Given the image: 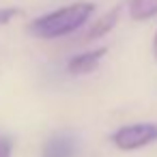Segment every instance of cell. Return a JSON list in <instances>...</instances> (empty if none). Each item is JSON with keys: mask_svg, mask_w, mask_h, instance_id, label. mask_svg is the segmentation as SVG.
<instances>
[{"mask_svg": "<svg viewBox=\"0 0 157 157\" xmlns=\"http://www.w3.org/2000/svg\"><path fill=\"white\" fill-rule=\"evenodd\" d=\"M93 11H95L93 2L69 5L65 9H58V11H52L43 17H37L30 24V33L41 37V39H58V37L71 35L73 30H78L80 26H84L88 22Z\"/></svg>", "mask_w": 157, "mask_h": 157, "instance_id": "cell-1", "label": "cell"}, {"mask_svg": "<svg viewBox=\"0 0 157 157\" xmlns=\"http://www.w3.org/2000/svg\"><path fill=\"white\" fill-rule=\"evenodd\" d=\"M157 140V125L155 123H131L112 133V142L121 151H136Z\"/></svg>", "mask_w": 157, "mask_h": 157, "instance_id": "cell-2", "label": "cell"}, {"mask_svg": "<svg viewBox=\"0 0 157 157\" xmlns=\"http://www.w3.org/2000/svg\"><path fill=\"white\" fill-rule=\"evenodd\" d=\"M43 157H78V140L71 133H56L43 144Z\"/></svg>", "mask_w": 157, "mask_h": 157, "instance_id": "cell-3", "label": "cell"}, {"mask_svg": "<svg viewBox=\"0 0 157 157\" xmlns=\"http://www.w3.org/2000/svg\"><path fill=\"white\" fill-rule=\"evenodd\" d=\"M105 52H108L105 48H97V50H93V52H84V54L73 56V58L67 63L69 73H73V75H86V73L95 71V69L99 67L101 58L105 56Z\"/></svg>", "mask_w": 157, "mask_h": 157, "instance_id": "cell-4", "label": "cell"}, {"mask_svg": "<svg viewBox=\"0 0 157 157\" xmlns=\"http://www.w3.org/2000/svg\"><path fill=\"white\" fill-rule=\"evenodd\" d=\"M121 5L118 7H114L112 11H108L105 15H101L97 22H93V26H90V30L86 33V39H99V37H103V35H108L114 26H116V22H118V17H121Z\"/></svg>", "mask_w": 157, "mask_h": 157, "instance_id": "cell-5", "label": "cell"}, {"mask_svg": "<svg viewBox=\"0 0 157 157\" xmlns=\"http://www.w3.org/2000/svg\"><path fill=\"white\" fill-rule=\"evenodd\" d=\"M157 15V0H129V17L136 22H146Z\"/></svg>", "mask_w": 157, "mask_h": 157, "instance_id": "cell-6", "label": "cell"}, {"mask_svg": "<svg viewBox=\"0 0 157 157\" xmlns=\"http://www.w3.org/2000/svg\"><path fill=\"white\" fill-rule=\"evenodd\" d=\"M20 15V9H15V7H9V9H0V26H5V24H9L13 17H17Z\"/></svg>", "mask_w": 157, "mask_h": 157, "instance_id": "cell-7", "label": "cell"}, {"mask_svg": "<svg viewBox=\"0 0 157 157\" xmlns=\"http://www.w3.org/2000/svg\"><path fill=\"white\" fill-rule=\"evenodd\" d=\"M11 151H13L11 140H7V138H0V157H11Z\"/></svg>", "mask_w": 157, "mask_h": 157, "instance_id": "cell-8", "label": "cell"}, {"mask_svg": "<svg viewBox=\"0 0 157 157\" xmlns=\"http://www.w3.org/2000/svg\"><path fill=\"white\" fill-rule=\"evenodd\" d=\"M153 52H155V56H157V33H155V39H153Z\"/></svg>", "mask_w": 157, "mask_h": 157, "instance_id": "cell-9", "label": "cell"}]
</instances>
